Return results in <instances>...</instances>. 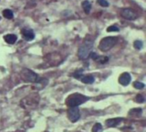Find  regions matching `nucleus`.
I'll list each match as a JSON object with an SVG mask.
<instances>
[{"label":"nucleus","instance_id":"obj_9","mask_svg":"<svg viewBox=\"0 0 146 132\" xmlns=\"http://www.w3.org/2000/svg\"><path fill=\"white\" fill-rule=\"evenodd\" d=\"M122 121H123L122 117H114V119H110L106 120V125L109 128L116 127V126L119 125Z\"/></svg>","mask_w":146,"mask_h":132},{"label":"nucleus","instance_id":"obj_5","mask_svg":"<svg viewBox=\"0 0 146 132\" xmlns=\"http://www.w3.org/2000/svg\"><path fill=\"white\" fill-rule=\"evenodd\" d=\"M120 16L123 18L130 21L135 20L136 18H137V13L134 10L131 9V8H126V9L121 10V11H120Z\"/></svg>","mask_w":146,"mask_h":132},{"label":"nucleus","instance_id":"obj_14","mask_svg":"<svg viewBox=\"0 0 146 132\" xmlns=\"http://www.w3.org/2000/svg\"><path fill=\"white\" fill-rule=\"evenodd\" d=\"M3 16H4L6 19H12L14 17V14L12 12V10H8V9L3 11Z\"/></svg>","mask_w":146,"mask_h":132},{"label":"nucleus","instance_id":"obj_4","mask_svg":"<svg viewBox=\"0 0 146 132\" xmlns=\"http://www.w3.org/2000/svg\"><path fill=\"white\" fill-rule=\"evenodd\" d=\"M21 78L24 81H27V82H37L39 81V75L34 73L33 71H31L29 69L24 68L21 71Z\"/></svg>","mask_w":146,"mask_h":132},{"label":"nucleus","instance_id":"obj_21","mask_svg":"<svg viewBox=\"0 0 146 132\" xmlns=\"http://www.w3.org/2000/svg\"><path fill=\"white\" fill-rule=\"evenodd\" d=\"M135 100H136L137 103H144L145 99H144V97L143 96L142 94H137L136 96V98H135Z\"/></svg>","mask_w":146,"mask_h":132},{"label":"nucleus","instance_id":"obj_16","mask_svg":"<svg viewBox=\"0 0 146 132\" xmlns=\"http://www.w3.org/2000/svg\"><path fill=\"white\" fill-rule=\"evenodd\" d=\"M103 130V126L100 123H96L92 127V132H100Z\"/></svg>","mask_w":146,"mask_h":132},{"label":"nucleus","instance_id":"obj_6","mask_svg":"<svg viewBox=\"0 0 146 132\" xmlns=\"http://www.w3.org/2000/svg\"><path fill=\"white\" fill-rule=\"evenodd\" d=\"M68 119L73 123L77 122L80 119V112L78 106H74L68 109Z\"/></svg>","mask_w":146,"mask_h":132},{"label":"nucleus","instance_id":"obj_17","mask_svg":"<svg viewBox=\"0 0 146 132\" xmlns=\"http://www.w3.org/2000/svg\"><path fill=\"white\" fill-rule=\"evenodd\" d=\"M133 87L136 89H143V88H144L145 85H144V83L141 82V81H134Z\"/></svg>","mask_w":146,"mask_h":132},{"label":"nucleus","instance_id":"obj_22","mask_svg":"<svg viewBox=\"0 0 146 132\" xmlns=\"http://www.w3.org/2000/svg\"><path fill=\"white\" fill-rule=\"evenodd\" d=\"M98 4L103 7H108L109 6V2H107L106 0H97Z\"/></svg>","mask_w":146,"mask_h":132},{"label":"nucleus","instance_id":"obj_13","mask_svg":"<svg viewBox=\"0 0 146 132\" xmlns=\"http://www.w3.org/2000/svg\"><path fill=\"white\" fill-rule=\"evenodd\" d=\"M82 8L84 11L86 13V14H89L90 11H91V3H90L88 0H85V1L82 2Z\"/></svg>","mask_w":146,"mask_h":132},{"label":"nucleus","instance_id":"obj_3","mask_svg":"<svg viewBox=\"0 0 146 132\" xmlns=\"http://www.w3.org/2000/svg\"><path fill=\"white\" fill-rule=\"evenodd\" d=\"M117 42H118L117 37H112V36H109V37L103 38V40L100 41L98 48H99L102 52H108L116 46Z\"/></svg>","mask_w":146,"mask_h":132},{"label":"nucleus","instance_id":"obj_15","mask_svg":"<svg viewBox=\"0 0 146 132\" xmlns=\"http://www.w3.org/2000/svg\"><path fill=\"white\" fill-rule=\"evenodd\" d=\"M142 109L141 108H133L129 112V114L130 115H133V116H137L139 117L142 114Z\"/></svg>","mask_w":146,"mask_h":132},{"label":"nucleus","instance_id":"obj_8","mask_svg":"<svg viewBox=\"0 0 146 132\" xmlns=\"http://www.w3.org/2000/svg\"><path fill=\"white\" fill-rule=\"evenodd\" d=\"M21 34L22 37H23L27 41H31L33 40L35 37L34 32L32 29H24L21 30Z\"/></svg>","mask_w":146,"mask_h":132},{"label":"nucleus","instance_id":"obj_12","mask_svg":"<svg viewBox=\"0 0 146 132\" xmlns=\"http://www.w3.org/2000/svg\"><path fill=\"white\" fill-rule=\"evenodd\" d=\"M93 59L98 64H103L107 63V62L109 61V58L106 57V56H97V55H96Z\"/></svg>","mask_w":146,"mask_h":132},{"label":"nucleus","instance_id":"obj_18","mask_svg":"<svg viewBox=\"0 0 146 132\" xmlns=\"http://www.w3.org/2000/svg\"><path fill=\"white\" fill-rule=\"evenodd\" d=\"M133 46L137 50H140V49H142V47H143V42L141 40H135L134 41Z\"/></svg>","mask_w":146,"mask_h":132},{"label":"nucleus","instance_id":"obj_11","mask_svg":"<svg viewBox=\"0 0 146 132\" xmlns=\"http://www.w3.org/2000/svg\"><path fill=\"white\" fill-rule=\"evenodd\" d=\"M80 80L85 84H92L95 81V78L91 75H82Z\"/></svg>","mask_w":146,"mask_h":132},{"label":"nucleus","instance_id":"obj_2","mask_svg":"<svg viewBox=\"0 0 146 132\" xmlns=\"http://www.w3.org/2000/svg\"><path fill=\"white\" fill-rule=\"evenodd\" d=\"M90 99L89 97L83 95L81 94H73L69 95L68 98L67 99V104L70 107H74V106H79L82 105L85 102H86Z\"/></svg>","mask_w":146,"mask_h":132},{"label":"nucleus","instance_id":"obj_1","mask_svg":"<svg viewBox=\"0 0 146 132\" xmlns=\"http://www.w3.org/2000/svg\"><path fill=\"white\" fill-rule=\"evenodd\" d=\"M92 47H93V40L91 39H86L85 42L81 45L78 51V57L81 60L87 59L89 58L90 53L91 52Z\"/></svg>","mask_w":146,"mask_h":132},{"label":"nucleus","instance_id":"obj_7","mask_svg":"<svg viewBox=\"0 0 146 132\" xmlns=\"http://www.w3.org/2000/svg\"><path fill=\"white\" fill-rule=\"evenodd\" d=\"M131 80H132L131 75L127 72L123 73L119 77V82L120 84H121L122 86H127L128 84L131 82Z\"/></svg>","mask_w":146,"mask_h":132},{"label":"nucleus","instance_id":"obj_20","mask_svg":"<svg viewBox=\"0 0 146 132\" xmlns=\"http://www.w3.org/2000/svg\"><path fill=\"white\" fill-rule=\"evenodd\" d=\"M107 31L108 32H118V31H120V29L116 25H112V26H109L108 27Z\"/></svg>","mask_w":146,"mask_h":132},{"label":"nucleus","instance_id":"obj_19","mask_svg":"<svg viewBox=\"0 0 146 132\" xmlns=\"http://www.w3.org/2000/svg\"><path fill=\"white\" fill-rule=\"evenodd\" d=\"M82 72H83V70H79V71H75L74 74H73V77L76 79H80L81 77H82Z\"/></svg>","mask_w":146,"mask_h":132},{"label":"nucleus","instance_id":"obj_10","mask_svg":"<svg viewBox=\"0 0 146 132\" xmlns=\"http://www.w3.org/2000/svg\"><path fill=\"white\" fill-rule=\"evenodd\" d=\"M4 39L8 44H10V45L15 44L16 41L17 40V37H16V35L13 34V33H9V34H6L4 37Z\"/></svg>","mask_w":146,"mask_h":132}]
</instances>
